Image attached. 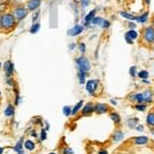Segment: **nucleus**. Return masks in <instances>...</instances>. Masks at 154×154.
<instances>
[{"instance_id": "23", "label": "nucleus", "mask_w": 154, "mask_h": 154, "mask_svg": "<svg viewBox=\"0 0 154 154\" xmlns=\"http://www.w3.org/2000/svg\"><path fill=\"white\" fill-rule=\"evenodd\" d=\"M146 121H147V124L150 127H154V113L153 112L149 113L148 116H147V119H146Z\"/></svg>"}, {"instance_id": "35", "label": "nucleus", "mask_w": 154, "mask_h": 154, "mask_svg": "<svg viewBox=\"0 0 154 154\" xmlns=\"http://www.w3.org/2000/svg\"><path fill=\"white\" fill-rule=\"evenodd\" d=\"M135 108H136L137 110H139V111H145L146 108H147V106L144 105V104H137L135 106Z\"/></svg>"}, {"instance_id": "53", "label": "nucleus", "mask_w": 154, "mask_h": 154, "mask_svg": "<svg viewBox=\"0 0 154 154\" xmlns=\"http://www.w3.org/2000/svg\"><path fill=\"white\" fill-rule=\"evenodd\" d=\"M80 1H82V0H80Z\"/></svg>"}, {"instance_id": "28", "label": "nucleus", "mask_w": 154, "mask_h": 154, "mask_svg": "<svg viewBox=\"0 0 154 154\" xmlns=\"http://www.w3.org/2000/svg\"><path fill=\"white\" fill-rule=\"evenodd\" d=\"M148 16H149V13H143V14H142V16H138V19H137V21L140 22V23H145V22L147 21V19H148Z\"/></svg>"}, {"instance_id": "12", "label": "nucleus", "mask_w": 154, "mask_h": 154, "mask_svg": "<svg viewBox=\"0 0 154 154\" xmlns=\"http://www.w3.org/2000/svg\"><path fill=\"white\" fill-rule=\"evenodd\" d=\"M96 13H97V10H96V9H93V10H90V13L84 16V26L90 25L91 23V21H93V19L96 16Z\"/></svg>"}, {"instance_id": "2", "label": "nucleus", "mask_w": 154, "mask_h": 154, "mask_svg": "<svg viewBox=\"0 0 154 154\" xmlns=\"http://www.w3.org/2000/svg\"><path fill=\"white\" fill-rule=\"evenodd\" d=\"M29 13H30V11L28 10L27 7L22 3H19L16 4V5H14L13 7V10H11V13L13 14V16L16 18V20L18 22H22L25 20L28 16Z\"/></svg>"}, {"instance_id": "24", "label": "nucleus", "mask_w": 154, "mask_h": 154, "mask_svg": "<svg viewBox=\"0 0 154 154\" xmlns=\"http://www.w3.org/2000/svg\"><path fill=\"white\" fill-rule=\"evenodd\" d=\"M23 139H21L20 141L18 142V143H16V145L14 146V148H13V150L14 151H16V152L18 153H20V152H22V151H23V149H24V146H23Z\"/></svg>"}, {"instance_id": "27", "label": "nucleus", "mask_w": 154, "mask_h": 154, "mask_svg": "<svg viewBox=\"0 0 154 154\" xmlns=\"http://www.w3.org/2000/svg\"><path fill=\"white\" fill-rule=\"evenodd\" d=\"M139 119L138 118H132V119H129L127 120V126L129 127H132V129H134V127H136L137 123H138Z\"/></svg>"}, {"instance_id": "17", "label": "nucleus", "mask_w": 154, "mask_h": 154, "mask_svg": "<svg viewBox=\"0 0 154 154\" xmlns=\"http://www.w3.org/2000/svg\"><path fill=\"white\" fill-rule=\"evenodd\" d=\"M104 22H105V19H103L102 16H96L95 18L93 19V21H91V24H93V26H100V27H102Z\"/></svg>"}, {"instance_id": "41", "label": "nucleus", "mask_w": 154, "mask_h": 154, "mask_svg": "<svg viewBox=\"0 0 154 154\" xmlns=\"http://www.w3.org/2000/svg\"><path fill=\"white\" fill-rule=\"evenodd\" d=\"M99 154H108V152L106 150H100L99 151Z\"/></svg>"}, {"instance_id": "47", "label": "nucleus", "mask_w": 154, "mask_h": 154, "mask_svg": "<svg viewBox=\"0 0 154 154\" xmlns=\"http://www.w3.org/2000/svg\"><path fill=\"white\" fill-rule=\"evenodd\" d=\"M111 103L113 105H116V102H115V101H113V100H111Z\"/></svg>"}, {"instance_id": "48", "label": "nucleus", "mask_w": 154, "mask_h": 154, "mask_svg": "<svg viewBox=\"0 0 154 154\" xmlns=\"http://www.w3.org/2000/svg\"><path fill=\"white\" fill-rule=\"evenodd\" d=\"M152 25H153V27H154V18H153V20H152Z\"/></svg>"}, {"instance_id": "19", "label": "nucleus", "mask_w": 154, "mask_h": 154, "mask_svg": "<svg viewBox=\"0 0 154 154\" xmlns=\"http://www.w3.org/2000/svg\"><path fill=\"white\" fill-rule=\"evenodd\" d=\"M110 118L112 119V121L114 122L115 124H119L120 121H121V118H120V116L118 115V113H116V112L110 113Z\"/></svg>"}, {"instance_id": "3", "label": "nucleus", "mask_w": 154, "mask_h": 154, "mask_svg": "<svg viewBox=\"0 0 154 154\" xmlns=\"http://www.w3.org/2000/svg\"><path fill=\"white\" fill-rule=\"evenodd\" d=\"M75 64H76V67H77V69H78V71L88 72L91 69V65H90V60L84 56L77 58L75 60Z\"/></svg>"}, {"instance_id": "38", "label": "nucleus", "mask_w": 154, "mask_h": 154, "mask_svg": "<svg viewBox=\"0 0 154 154\" xmlns=\"http://www.w3.org/2000/svg\"><path fill=\"white\" fill-rule=\"evenodd\" d=\"M80 3H81L82 8H85V7L90 3V0H82V1H80Z\"/></svg>"}, {"instance_id": "46", "label": "nucleus", "mask_w": 154, "mask_h": 154, "mask_svg": "<svg viewBox=\"0 0 154 154\" xmlns=\"http://www.w3.org/2000/svg\"><path fill=\"white\" fill-rule=\"evenodd\" d=\"M2 153H3V148L0 147V154H2Z\"/></svg>"}, {"instance_id": "51", "label": "nucleus", "mask_w": 154, "mask_h": 154, "mask_svg": "<svg viewBox=\"0 0 154 154\" xmlns=\"http://www.w3.org/2000/svg\"><path fill=\"white\" fill-rule=\"evenodd\" d=\"M19 154H25V153H23V152H20V153H19Z\"/></svg>"}, {"instance_id": "7", "label": "nucleus", "mask_w": 154, "mask_h": 154, "mask_svg": "<svg viewBox=\"0 0 154 154\" xmlns=\"http://www.w3.org/2000/svg\"><path fill=\"white\" fill-rule=\"evenodd\" d=\"M83 30H84L83 25H79V24H76V25H74L73 27L70 28L68 31H67V35L71 36V37H75V36L80 35L81 33L83 32Z\"/></svg>"}, {"instance_id": "31", "label": "nucleus", "mask_w": 154, "mask_h": 154, "mask_svg": "<svg viewBox=\"0 0 154 154\" xmlns=\"http://www.w3.org/2000/svg\"><path fill=\"white\" fill-rule=\"evenodd\" d=\"M138 76L142 79H146V78H148L149 73H148V71H146V70H142L138 73Z\"/></svg>"}, {"instance_id": "20", "label": "nucleus", "mask_w": 154, "mask_h": 154, "mask_svg": "<svg viewBox=\"0 0 154 154\" xmlns=\"http://www.w3.org/2000/svg\"><path fill=\"white\" fill-rule=\"evenodd\" d=\"M87 76V72L84 71H78V74H77V77L79 79V83L83 84L85 83V77Z\"/></svg>"}, {"instance_id": "52", "label": "nucleus", "mask_w": 154, "mask_h": 154, "mask_svg": "<svg viewBox=\"0 0 154 154\" xmlns=\"http://www.w3.org/2000/svg\"><path fill=\"white\" fill-rule=\"evenodd\" d=\"M49 154H56V153H54V152H52V153H49Z\"/></svg>"}, {"instance_id": "40", "label": "nucleus", "mask_w": 154, "mask_h": 154, "mask_svg": "<svg viewBox=\"0 0 154 154\" xmlns=\"http://www.w3.org/2000/svg\"><path fill=\"white\" fill-rule=\"evenodd\" d=\"M76 46H77V45H76V43L72 42V43H70V44L68 45V49H70V50H74V49H76Z\"/></svg>"}, {"instance_id": "29", "label": "nucleus", "mask_w": 154, "mask_h": 154, "mask_svg": "<svg viewBox=\"0 0 154 154\" xmlns=\"http://www.w3.org/2000/svg\"><path fill=\"white\" fill-rule=\"evenodd\" d=\"M78 49H79V52L82 54V56L84 54H85V52H86V45H85V43H83V42H80V43H78Z\"/></svg>"}, {"instance_id": "39", "label": "nucleus", "mask_w": 154, "mask_h": 154, "mask_svg": "<svg viewBox=\"0 0 154 154\" xmlns=\"http://www.w3.org/2000/svg\"><path fill=\"white\" fill-rule=\"evenodd\" d=\"M109 27H110V22H109V21H107V20H105L104 24H103V26H102V28H104V29H108Z\"/></svg>"}, {"instance_id": "25", "label": "nucleus", "mask_w": 154, "mask_h": 154, "mask_svg": "<svg viewBox=\"0 0 154 154\" xmlns=\"http://www.w3.org/2000/svg\"><path fill=\"white\" fill-rule=\"evenodd\" d=\"M120 16H121L122 18L129 19V20H131V21H135V20L137 21V19H138V16H133V14H129V13H123V11H121V13H120Z\"/></svg>"}, {"instance_id": "42", "label": "nucleus", "mask_w": 154, "mask_h": 154, "mask_svg": "<svg viewBox=\"0 0 154 154\" xmlns=\"http://www.w3.org/2000/svg\"><path fill=\"white\" fill-rule=\"evenodd\" d=\"M31 136H33L34 138H36V137H37V134H36L35 131H32V133H31Z\"/></svg>"}, {"instance_id": "43", "label": "nucleus", "mask_w": 154, "mask_h": 154, "mask_svg": "<svg viewBox=\"0 0 154 154\" xmlns=\"http://www.w3.org/2000/svg\"><path fill=\"white\" fill-rule=\"evenodd\" d=\"M129 27H131V28H136V25H135V24L134 23H131V24H129Z\"/></svg>"}, {"instance_id": "5", "label": "nucleus", "mask_w": 154, "mask_h": 154, "mask_svg": "<svg viewBox=\"0 0 154 154\" xmlns=\"http://www.w3.org/2000/svg\"><path fill=\"white\" fill-rule=\"evenodd\" d=\"M2 68H3V71L5 73V76L6 77H13V74H14V64L10 60L8 61H5L3 64H2Z\"/></svg>"}, {"instance_id": "11", "label": "nucleus", "mask_w": 154, "mask_h": 154, "mask_svg": "<svg viewBox=\"0 0 154 154\" xmlns=\"http://www.w3.org/2000/svg\"><path fill=\"white\" fill-rule=\"evenodd\" d=\"M109 110L108 106L106 104H102V103H98L95 105V112H97L98 114H104Z\"/></svg>"}, {"instance_id": "6", "label": "nucleus", "mask_w": 154, "mask_h": 154, "mask_svg": "<svg viewBox=\"0 0 154 154\" xmlns=\"http://www.w3.org/2000/svg\"><path fill=\"white\" fill-rule=\"evenodd\" d=\"M99 83H100V81L98 79H90V80L86 81L85 87L90 95H95V93L97 91V88L99 86Z\"/></svg>"}, {"instance_id": "49", "label": "nucleus", "mask_w": 154, "mask_h": 154, "mask_svg": "<svg viewBox=\"0 0 154 154\" xmlns=\"http://www.w3.org/2000/svg\"><path fill=\"white\" fill-rule=\"evenodd\" d=\"M1 67H2V63L0 62V68H1Z\"/></svg>"}, {"instance_id": "10", "label": "nucleus", "mask_w": 154, "mask_h": 154, "mask_svg": "<svg viewBox=\"0 0 154 154\" xmlns=\"http://www.w3.org/2000/svg\"><path fill=\"white\" fill-rule=\"evenodd\" d=\"M93 112H95V105H93V103H87V104L82 108V115H84V116L90 115Z\"/></svg>"}, {"instance_id": "37", "label": "nucleus", "mask_w": 154, "mask_h": 154, "mask_svg": "<svg viewBox=\"0 0 154 154\" xmlns=\"http://www.w3.org/2000/svg\"><path fill=\"white\" fill-rule=\"evenodd\" d=\"M20 103H21V96H20V93H16V101H14V105L18 106V105H20Z\"/></svg>"}, {"instance_id": "32", "label": "nucleus", "mask_w": 154, "mask_h": 154, "mask_svg": "<svg viewBox=\"0 0 154 154\" xmlns=\"http://www.w3.org/2000/svg\"><path fill=\"white\" fill-rule=\"evenodd\" d=\"M71 112H72V109H71V107H69V106H65L63 108V113L65 116H70Z\"/></svg>"}, {"instance_id": "4", "label": "nucleus", "mask_w": 154, "mask_h": 154, "mask_svg": "<svg viewBox=\"0 0 154 154\" xmlns=\"http://www.w3.org/2000/svg\"><path fill=\"white\" fill-rule=\"evenodd\" d=\"M142 33H143V40L146 43H148V44L154 43V27L153 26L146 27Z\"/></svg>"}, {"instance_id": "8", "label": "nucleus", "mask_w": 154, "mask_h": 154, "mask_svg": "<svg viewBox=\"0 0 154 154\" xmlns=\"http://www.w3.org/2000/svg\"><path fill=\"white\" fill-rule=\"evenodd\" d=\"M42 0H27V3H26V7L28 8L29 11L33 13V11L39 9V7L41 6Z\"/></svg>"}, {"instance_id": "30", "label": "nucleus", "mask_w": 154, "mask_h": 154, "mask_svg": "<svg viewBox=\"0 0 154 154\" xmlns=\"http://www.w3.org/2000/svg\"><path fill=\"white\" fill-rule=\"evenodd\" d=\"M61 154H74V152L72 151L71 148L65 146V147H63L61 149Z\"/></svg>"}, {"instance_id": "21", "label": "nucleus", "mask_w": 154, "mask_h": 154, "mask_svg": "<svg viewBox=\"0 0 154 154\" xmlns=\"http://www.w3.org/2000/svg\"><path fill=\"white\" fill-rule=\"evenodd\" d=\"M83 107V101H79L77 104L74 106V108L72 109V112H71V115H76L77 113H78L79 110L81 109V108Z\"/></svg>"}, {"instance_id": "1", "label": "nucleus", "mask_w": 154, "mask_h": 154, "mask_svg": "<svg viewBox=\"0 0 154 154\" xmlns=\"http://www.w3.org/2000/svg\"><path fill=\"white\" fill-rule=\"evenodd\" d=\"M18 21L11 13H3L0 14V29L5 32L13 31L16 28Z\"/></svg>"}, {"instance_id": "9", "label": "nucleus", "mask_w": 154, "mask_h": 154, "mask_svg": "<svg viewBox=\"0 0 154 154\" xmlns=\"http://www.w3.org/2000/svg\"><path fill=\"white\" fill-rule=\"evenodd\" d=\"M124 38H126V42L131 44V43L134 42L133 40L138 38V32H137V31H135L134 29H131V30H129L126 34H124Z\"/></svg>"}, {"instance_id": "44", "label": "nucleus", "mask_w": 154, "mask_h": 154, "mask_svg": "<svg viewBox=\"0 0 154 154\" xmlns=\"http://www.w3.org/2000/svg\"><path fill=\"white\" fill-rule=\"evenodd\" d=\"M137 129H139V131H143V126H137Z\"/></svg>"}, {"instance_id": "18", "label": "nucleus", "mask_w": 154, "mask_h": 154, "mask_svg": "<svg viewBox=\"0 0 154 154\" xmlns=\"http://www.w3.org/2000/svg\"><path fill=\"white\" fill-rule=\"evenodd\" d=\"M123 139V133L121 131H116L112 136V140L115 141V142H118V141H121Z\"/></svg>"}, {"instance_id": "14", "label": "nucleus", "mask_w": 154, "mask_h": 154, "mask_svg": "<svg viewBox=\"0 0 154 154\" xmlns=\"http://www.w3.org/2000/svg\"><path fill=\"white\" fill-rule=\"evenodd\" d=\"M149 142V139L147 137H137V138L134 139V143L136 144V145H145V144H147Z\"/></svg>"}, {"instance_id": "34", "label": "nucleus", "mask_w": 154, "mask_h": 154, "mask_svg": "<svg viewBox=\"0 0 154 154\" xmlns=\"http://www.w3.org/2000/svg\"><path fill=\"white\" fill-rule=\"evenodd\" d=\"M6 83L8 84L9 86H14V85H16V81L13 80V77H6Z\"/></svg>"}, {"instance_id": "15", "label": "nucleus", "mask_w": 154, "mask_h": 154, "mask_svg": "<svg viewBox=\"0 0 154 154\" xmlns=\"http://www.w3.org/2000/svg\"><path fill=\"white\" fill-rule=\"evenodd\" d=\"M143 93V97H144V103H151L152 102V99H153V93L152 91L150 90H145Z\"/></svg>"}, {"instance_id": "50", "label": "nucleus", "mask_w": 154, "mask_h": 154, "mask_svg": "<svg viewBox=\"0 0 154 154\" xmlns=\"http://www.w3.org/2000/svg\"><path fill=\"white\" fill-rule=\"evenodd\" d=\"M0 98H1V90H0Z\"/></svg>"}, {"instance_id": "16", "label": "nucleus", "mask_w": 154, "mask_h": 154, "mask_svg": "<svg viewBox=\"0 0 154 154\" xmlns=\"http://www.w3.org/2000/svg\"><path fill=\"white\" fill-rule=\"evenodd\" d=\"M4 115H5L6 117H13L14 115V107L13 105L9 104L7 107L5 108V110H4Z\"/></svg>"}, {"instance_id": "33", "label": "nucleus", "mask_w": 154, "mask_h": 154, "mask_svg": "<svg viewBox=\"0 0 154 154\" xmlns=\"http://www.w3.org/2000/svg\"><path fill=\"white\" fill-rule=\"evenodd\" d=\"M46 137H47L46 131H45L44 129H41V132H40V141L46 140Z\"/></svg>"}, {"instance_id": "13", "label": "nucleus", "mask_w": 154, "mask_h": 154, "mask_svg": "<svg viewBox=\"0 0 154 154\" xmlns=\"http://www.w3.org/2000/svg\"><path fill=\"white\" fill-rule=\"evenodd\" d=\"M40 28H41V24H40L39 22L32 23V25H31L30 29H29V32H30L31 34H37V33L39 32Z\"/></svg>"}, {"instance_id": "36", "label": "nucleus", "mask_w": 154, "mask_h": 154, "mask_svg": "<svg viewBox=\"0 0 154 154\" xmlns=\"http://www.w3.org/2000/svg\"><path fill=\"white\" fill-rule=\"evenodd\" d=\"M129 73H131V75L132 76H136L137 74V67L136 66H133V67H131V69H129Z\"/></svg>"}, {"instance_id": "26", "label": "nucleus", "mask_w": 154, "mask_h": 154, "mask_svg": "<svg viewBox=\"0 0 154 154\" xmlns=\"http://www.w3.org/2000/svg\"><path fill=\"white\" fill-rule=\"evenodd\" d=\"M39 16H40V9L33 11L32 16V23H36V22H39Z\"/></svg>"}, {"instance_id": "45", "label": "nucleus", "mask_w": 154, "mask_h": 154, "mask_svg": "<svg viewBox=\"0 0 154 154\" xmlns=\"http://www.w3.org/2000/svg\"><path fill=\"white\" fill-rule=\"evenodd\" d=\"M145 2H146V4H148V5L150 4V0H145Z\"/></svg>"}, {"instance_id": "22", "label": "nucleus", "mask_w": 154, "mask_h": 154, "mask_svg": "<svg viewBox=\"0 0 154 154\" xmlns=\"http://www.w3.org/2000/svg\"><path fill=\"white\" fill-rule=\"evenodd\" d=\"M24 147H25L29 151H33L35 149V143L33 141H31V140H27V141H25Z\"/></svg>"}]
</instances>
